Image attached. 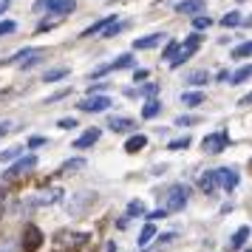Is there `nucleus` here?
Wrapping results in <instances>:
<instances>
[{
    "label": "nucleus",
    "mask_w": 252,
    "mask_h": 252,
    "mask_svg": "<svg viewBox=\"0 0 252 252\" xmlns=\"http://www.w3.org/2000/svg\"><path fill=\"white\" fill-rule=\"evenodd\" d=\"M88 244V232H74V229H60L54 232V250L57 252H77V247Z\"/></svg>",
    "instance_id": "1"
},
{
    "label": "nucleus",
    "mask_w": 252,
    "mask_h": 252,
    "mask_svg": "<svg viewBox=\"0 0 252 252\" xmlns=\"http://www.w3.org/2000/svg\"><path fill=\"white\" fill-rule=\"evenodd\" d=\"M34 9H37V12H43V9H46L48 17L60 20V17H65V14H71L74 9H77V0H37Z\"/></svg>",
    "instance_id": "2"
},
{
    "label": "nucleus",
    "mask_w": 252,
    "mask_h": 252,
    "mask_svg": "<svg viewBox=\"0 0 252 252\" xmlns=\"http://www.w3.org/2000/svg\"><path fill=\"white\" fill-rule=\"evenodd\" d=\"M187 198H190V190H187L184 184H176V187H170V190H167V195H164V204H161V210H164L167 216H170V213H179V210H184Z\"/></svg>",
    "instance_id": "3"
},
{
    "label": "nucleus",
    "mask_w": 252,
    "mask_h": 252,
    "mask_svg": "<svg viewBox=\"0 0 252 252\" xmlns=\"http://www.w3.org/2000/svg\"><path fill=\"white\" fill-rule=\"evenodd\" d=\"M111 96H105V94H91V96H85V99H80L77 102V111H82V114H99V111H108L111 108Z\"/></svg>",
    "instance_id": "4"
},
{
    "label": "nucleus",
    "mask_w": 252,
    "mask_h": 252,
    "mask_svg": "<svg viewBox=\"0 0 252 252\" xmlns=\"http://www.w3.org/2000/svg\"><path fill=\"white\" fill-rule=\"evenodd\" d=\"M232 142H229V133L227 130H216V133H207L204 142H201V148H204V153H221V150H227Z\"/></svg>",
    "instance_id": "5"
},
{
    "label": "nucleus",
    "mask_w": 252,
    "mask_h": 252,
    "mask_svg": "<svg viewBox=\"0 0 252 252\" xmlns=\"http://www.w3.org/2000/svg\"><path fill=\"white\" fill-rule=\"evenodd\" d=\"M34 164H37V156H34V153L14 159L12 167H6V170H3V182H9V179H17V176H23V173L34 170Z\"/></svg>",
    "instance_id": "6"
},
{
    "label": "nucleus",
    "mask_w": 252,
    "mask_h": 252,
    "mask_svg": "<svg viewBox=\"0 0 252 252\" xmlns=\"http://www.w3.org/2000/svg\"><path fill=\"white\" fill-rule=\"evenodd\" d=\"M40 247H43V232H40V227L29 224V227L23 229V250L26 252H37Z\"/></svg>",
    "instance_id": "7"
},
{
    "label": "nucleus",
    "mask_w": 252,
    "mask_h": 252,
    "mask_svg": "<svg viewBox=\"0 0 252 252\" xmlns=\"http://www.w3.org/2000/svg\"><path fill=\"white\" fill-rule=\"evenodd\" d=\"M99 139H102V130H99V127H88V130H82L80 136L71 142V145H74L77 150H88V148H94Z\"/></svg>",
    "instance_id": "8"
},
{
    "label": "nucleus",
    "mask_w": 252,
    "mask_h": 252,
    "mask_svg": "<svg viewBox=\"0 0 252 252\" xmlns=\"http://www.w3.org/2000/svg\"><path fill=\"white\" fill-rule=\"evenodd\" d=\"M218 187L221 190H227V193H232L235 187H238V170H232V167H218Z\"/></svg>",
    "instance_id": "9"
},
{
    "label": "nucleus",
    "mask_w": 252,
    "mask_h": 252,
    "mask_svg": "<svg viewBox=\"0 0 252 252\" xmlns=\"http://www.w3.org/2000/svg\"><path fill=\"white\" fill-rule=\"evenodd\" d=\"M60 198H63V190L54 187V190H43V193L32 195L26 204H29V207H48V204H54V201H60Z\"/></svg>",
    "instance_id": "10"
},
{
    "label": "nucleus",
    "mask_w": 252,
    "mask_h": 252,
    "mask_svg": "<svg viewBox=\"0 0 252 252\" xmlns=\"http://www.w3.org/2000/svg\"><path fill=\"white\" fill-rule=\"evenodd\" d=\"M108 127H111V130H116V133H133L136 122H133V119H127V116H111Z\"/></svg>",
    "instance_id": "11"
},
{
    "label": "nucleus",
    "mask_w": 252,
    "mask_h": 252,
    "mask_svg": "<svg viewBox=\"0 0 252 252\" xmlns=\"http://www.w3.org/2000/svg\"><path fill=\"white\" fill-rule=\"evenodd\" d=\"M119 17H114V14H108V17H102V20H96V23H91L85 32H82L80 37H94V34H102V29H108L111 23H116Z\"/></svg>",
    "instance_id": "12"
},
{
    "label": "nucleus",
    "mask_w": 252,
    "mask_h": 252,
    "mask_svg": "<svg viewBox=\"0 0 252 252\" xmlns=\"http://www.w3.org/2000/svg\"><path fill=\"white\" fill-rule=\"evenodd\" d=\"M201 9H204V0H182V3L176 6L179 14H193V17H198Z\"/></svg>",
    "instance_id": "13"
},
{
    "label": "nucleus",
    "mask_w": 252,
    "mask_h": 252,
    "mask_svg": "<svg viewBox=\"0 0 252 252\" xmlns=\"http://www.w3.org/2000/svg\"><path fill=\"white\" fill-rule=\"evenodd\" d=\"M145 145H148L145 133H130V139L125 142V153H139V150H145Z\"/></svg>",
    "instance_id": "14"
},
{
    "label": "nucleus",
    "mask_w": 252,
    "mask_h": 252,
    "mask_svg": "<svg viewBox=\"0 0 252 252\" xmlns=\"http://www.w3.org/2000/svg\"><path fill=\"white\" fill-rule=\"evenodd\" d=\"M198 187H201L204 193H213V190L218 187V173H216V170L201 173V179H198Z\"/></svg>",
    "instance_id": "15"
},
{
    "label": "nucleus",
    "mask_w": 252,
    "mask_h": 252,
    "mask_svg": "<svg viewBox=\"0 0 252 252\" xmlns=\"http://www.w3.org/2000/svg\"><path fill=\"white\" fill-rule=\"evenodd\" d=\"M161 40H164V34H148V37H139V40H133V48H136V51H142V48H153V46H159Z\"/></svg>",
    "instance_id": "16"
},
{
    "label": "nucleus",
    "mask_w": 252,
    "mask_h": 252,
    "mask_svg": "<svg viewBox=\"0 0 252 252\" xmlns=\"http://www.w3.org/2000/svg\"><path fill=\"white\" fill-rule=\"evenodd\" d=\"M227 80L232 82V85H244L247 80H252V63H250V65H241V68L235 71L232 77H227Z\"/></svg>",
    "instance_id": "17"
},
{
    "label": "nucleus",
    "mask_w": 252,
    "mask_h": 252,
    "mask_svg": "<svg viewBox=\"0 0 252 252\" xmlns=\"http://www.w3.org/2000/svg\"><path fill=\"white\" fill-rule=\"evenodd\" d=\"M247 238H250V227H238L235 235L229 238V250H241V247L247 244Z\"/></svg>",
    "instance_id": "18"
},
{
    "label": "nucleus",
    "mask_w": 252,
    "mask_h": 252,
    "mask_svg": "<svg viewBox=\"0 0 252 252\" xmlns=\"http://www.w3.org/2000/svg\"><path fill=\"white\" fill-rule=\"evenodd\" d=\"M179 99H182V105H187V108H195V105L204 102V94L201 91H184Z\"/></svg>",
    "instance_id": "19"
},
{
    "label": "nucleus",
    "mask_w": 252,
    "mask_h": 252,
    "mask_svg": "<svg viewBox=\"0 0 252 252\" xmlns=\"http://www.w3.org/2000/svg\"><path fill=\"white\" fill-rule=\"evenodd\" d=\"M159 111H161V102H159V99H148V102H145V108H142V119H153Z\"/></svg>",
    "instance_id": "20"
},
{
    "label": "nucleus",
    "mask_w": 252,
    "mask_h": 252,
    "mask_svg": "<svg viewBox=\"0 0 252 252\" xmlns=\"http://www.w3.org/2000/svg\"><path fill=\"white\" fill-rule=\"evenodd\" d=\"M176 51H182V43H179V40H170L167 48L161 51V60H164V63H173V60H176Z\"/></svg>",
    "instance_id": "21"
},
{
    "label": "nucleus",
    "mask_w": 252,
    "mask_h": 252,
    "mask_svg": "<svg viewBox=\"0 0 252 252\" xmlns=\"http://www.w3.org/2000/svg\"><path fill=\"white\" fill-rule=\"evenodd\" d=\"M156 238V227H153V224H145V227H142V232H139V247H145V244H150V241Z\"/></svg>",
    "instance_id": "22"
},
{
    "label": "nucleus",
    "mask_w": 252,
    "mask_h": 252,
    "mask_svg": "<svg viewBox=\"0 0 252 252\" xmlns=\"http://www.w3.org/2000/svg\"><path fill=\"white\" fill-rule=\"evenodd\" d=\"M235 60H244V57H252V40H247V43H241V46H235L232 51H229Z\"/></svg>",
    "instance_id": "23"
},
{
    "label": "nucleus",
    "mask_w": 252,
    "mask_h": 252,
    "mask_svg": "<svg viewBox=\"0 0 252 252\" xmlns=\"http://www.w3.org/2000/svg\"><path fill=\"white\" fill-rule=\"evenodd\" d=\"M210 82V74L207 71H193V74H187V85H207Z\"/></svg>",
    "instance_id": "24"
},
{
    "label": "nucleus",
    "mask_w": 252,
    "mask_h": 252,
    "mask_svg": "<svg viewBox=\"0 0 252 252\" xmlns=\"http://www.w3.org/2000/svg\"><path fill=\"white\" fill-rule=\"evenodd\" d=\"M145 210H148V207H145V201H142V198H133V201L127 204V218H133V216H145Z\"/></svg>",
    "instance_id": "25"
},
{
    "label": "nucleus",
    "mask_w": 252,
    "mask_h": 252,
    "mask_svg": "<svg viewBox=\"0 0 252 252\" xmlns=\"http://www.w3.org/2000/svg\"><path fill=\"white\" fill-rule=\"evenodd\" d=\"M198 46H201V34H190L182 43V48H184V51H190V54H195V51H198Z\"/></svg>",
    "instance_id": "26"
},
{
    "label": "nucleus",
    "mask_w": 252,
    "mask_h": 252,
    "mask_svg": "<svg viewBox=\"0 0 252 252\" xmlns=\"http://www.w3.org/2000/svg\"><path fill=\"white\" fill-rule=\"evenodd\" d=\"M68 77V68H54V71H48V74H43V82H60V80H65Z\"/></svg>",
    "instance_id": "27"
},
{
    "label": "nucleus",
    "mask_w": 252,
    "mask_h": 252,
    "mask_svg": "<svg viewBox=\"0 0 252 252\" xmlns=\"http://www.w3.org/2000/svg\"><path fill=\"white\" fill-rule=\"evenodd\" d=\"M111 68H133V54H119L111 63Z\"/></svg>",
    "instance_id": "28"
},
{
    "label": "nucleus",
    "mask_w": 252,
    "mask_h": 252,
    "mask_svg": "<svg viewBox=\"0 0 252 252\" xmlns=\"http://www.w3.org/2000/svg\"><path fill=\"white\" fill-rule=\"evenodd\" d=\"M213 26V17H204V14H198V17H193V29H195V34H201L204 29H210Z\"/></svg>",
    "instance_id": "29"
},
{
    "label": "nucleus",
    "mask_w": 252,
    "mask_h": 252,
    "mask_svg": "<svg viewBox=\"0 0 252 252\" xmlns=\"http://www.w3.org/2000/svg\"><path fill=\"white\" fill-rule=\"evenodd\" d=\"M34 54H37V48H20L17 54H12V57H9V63H26V60L34 57Z\"/></svg>",
    "instance_id": "30"
},
{
    "label": "nucleus",
    "mask_w": 252,
    "mask_h": 252,
    "mask_svg": "<svg viewBox=\"0 0 252 252\" xmlns=\"http://www.w3.org/2000/svg\"><path fill=\"white\" fill-rule=\"evenodd\" d=\"M238 23H241L238 12H227L224 17H221V26H224V29H232V26H238Z\"/></svg>",
    "instance_id": "31"
},
{
    "label": "nucleus",
    "mask_w": 252,
    "mask_h": 252,
    "mask_svg": "<svg viewBox=\"0 0 252 252\" xmlns=\"http://www.w3.org/2000/svg\"><path fill=\"white\" fill-rule=\"evenodd\" d=\"M125 26H127V20H116V23H111V26L102 32V37H116L122 29H125Z\"/></svg>",
    "instance_id": "32"
},
{
    "label": "nucleus",
    "mask_w": 252,
    "mask_h": 252,
    "mask_svg": "<svg viewBox=\"0 0 252 252\" xmlns=\"http://www.w3.org/2000/svg\"><path fill=\"white\" fill-rule=\"evenodd\" d=\"M190 142H193V139H190V136L173 139V142H167V150H184V148H190Z\"/></svg>",
    "instance_id": "33"
},
{
    "label": "nucleus",
    "mask_w": 252,
    "mask_h": 252,
    "mask_svg": "<svg viewBox=\"0 0 252 252\" xmlns=\"http://www.w3.org/2000/svg\"><path fill=\"white\" fill-rule=\"evenodd\" d=\"M198 122H201V119H198V116H179V119H176V125H182V127H193V125H198Z\"/></svg>",
    "instance_id": "34"
},
{
    "label": "nucleus",
    "mask_w": 252,
    "mask_h": 252,
    "mask_svg": "<svg viewBox=\"0 0 252 252\" xmlns=\"http://www.w3.org/2000/svg\"><path fill=\"white\" fill-rule=\"evenodd\" d=\"M108 71H114L111 68V63H105V65H99V68H94L91 74H88V80H99V77H105Z\"/></svg>",
    "instance_id": "35"
},
{
    "label": "nucleus",
    "mask_w": 252,
    "mask_h": 252,
    "mask_svg": "<svg viewBox=\"0 0 252 252\" xmlns=\"http://www.w3.org/2000/svg\"><path fill=\"white\" fill-rule=\"evenodd\" d=\"M12 159H20V148H9L0 153V161H12Z\"/></svg>",
    "instance_id": "36"
},
{
    "label": "nucleus",
    "mask_w": 252,
    "mask_h": 252,
    "mask_svg": "<svg viewBox=\"0 0 252 252\" xmlns=\"http://www.w3.org/2000/svg\"><path fill=\"white\" fill-rule=\"evenodd\" d=\"M14 29H17V23H14V20H0V37L12 34Z\"/></svg>",
    "instance_id": "37"
},
{
    "label": "nucleus",
    "mask_w": 252,
    "mask_h": 252,
    "mask_svg": "<svg viewBox=\"0 0 252 252\" xmlns=\"http://www.w3.org/2000/svg\"><path fill=\"white\" fill-rule=\"evenodd\" d=\"M57 127H60V130H74V127H77V119L65 116V119H60V122H57Z\"/></svg>",
    "instance_id": "38"
},
{
    "label": "nucleus",
    "mask_w": 252,
    "mask_h": 252,
    "mask_svg": "<svg viewBox=\"0 0 252 252\" xmlns=\"http://www.w3.org/2000/svg\"><path fill=\"white\" fill-rule=\"evenodd\" d=\"M46 142H48L46 136H32V139H29V142H26V145H29V150H37V148H43Z\"/></svg>",
    "instance_id": "39"
},
{
    "label": "nucleus",
    "mask_w": 252,
    "mask_h": 252,
    "mask_svg": "<svg viewBox=\"0 0 252 252\" xmlns=\"http://www.w3.org/2000/svg\"><path fill=\"white\" fill-rule=\"evenodd\" d=\"M82 164H85V161L77 156V159H68V161H65V167H63V170H80Z\"/></svg>",
    "instance_id": "40"
},
{
    "label": "nucleus",
    "mask_w": 252,
    "mask_h": 252,
    "mask_svg": "<svg viewBox=\"0 0 252 252\" xmlns=\"http://www.w3.org/2000/svg\"><path fill=\"white\" fill-rule=\"evenodd\" d=\"M156 91H159V88L150 82V85H145V88H142V96H145V99H153V94H156Z\"/></svg>",
    "instance_id": "41"
},
{
    "label": "nucleus",
    "mask_w": 252,
    "mask_h": 252,
    "mask_svg": "<svg viewBox=\"0 0 252 252\" xmlns=\"http://www.w3.org/2000/svg\"><path fill=\"white\" fill-rule=\"evenodd\" d=\"M148 77H150V71H148V68H136V74H133V80H136V82L148 80Z\"/></svg>",
    "instance_id": "42"
},
{
    "label": "nucleus",
    "mask_w": 252,
    "mask_h": 252,
    "mask_svg": "<svg viewBox=\"0 0 252 252\" xmlns=\"http://www.w3.org/2000/svg\"><path fill=\"white\" fill-rule=\"evenodd\" d=\"M9 130H12V122H6V119H3V122H0V139L6 136Z\"/></svg>",
    "instance_id": "43"
},
{
    "label": "nucleus",
    "mask_w": 252,
    "mask_h": 252,
    "mask_svg": "<svg viewBox=\"0 0 252 252\" xmlns=\"http://www.w3.org/2000/svg\"><path fill=\"white\" fill-rule=\"evenodd\" d=\"M63 96H68V91H57V94H54V96H48L46 102H60Z\"/></svg>",
    "instance_id": "44"
},
{
    "label": "nucleus",
    "mask_w": 252,
    "mask_h": 252,
    "mask_svg": "<svg viewBox=\"0 0 252 252\" xmlns=\"http://www.w3.org/2000/svg\"><path fill=\"white\" fill-rule=\"evenodd\" d=\"M167 241H176V232H167V235H161V238H159V247H161V244H167Z\"/></svg>",
    "instance_id": "45"
},
{
    "label": "nucleus",
    "mask_w": 252,
    "mask_h": 252,
    "mask_svg": "<svg viewBox=\"0 0 252 252\" xmlns=\"http://www.w3.org/2000/svg\"><path fill=\"white\" fill-rule=\"evenodd\" d=\"M127 221H130L127 216H125V218H116V227H119V229H125V227H127Z\"/></svg>",
    "instance_id": "46"
},
{
    "label": "nucleus",
    "mask_w": 252,
    "mask_h": 252,
    "mask_svg": "<svg viewBox=\"0 0 252 252\" xmlns=\"http://www.w3.org/2000/svg\"><path fill=\"white\" fill-rule=\"evenodd\" d=\"M105 252H116V244H114V241H108V244H105Z\"/></svg>",
    "instance_id": "47"
},
{
    "label": "nucleus",
    "mask_w": 252,
    "mask_h": 252,
    "mask_svg": "<svg viewBox=\"0 0 252 252\" xmlns=\"http://www.w3.org/2000/svg\"><path fill=\"white\" fill-rule=\"evenodd\" d=\"M9 3H12V0H0V14H3L6 9H9Z\"/></svg>",
    "instance_id": "48"
},
{
    "label": "nucleus",
    "mask_w": 252,
    "mask_h": 252,
    "mask_svg": "<svg viewBox=\"0 0 252 252\" xmlns=\"http://www.w3.org/2000/svg\"><path fill=\"white\" fill-rule=\"evenodd\" d=\"M241 105H252V91L247 94V96H244V99H241Z\"/></svg>",
    "instance_id": "49"
},
{
    "label": "nucleus",
    "mask_w": 252,
    "mask_h": 252,
    "mask_svg": "<svg viewBox=\"0 0 252 252\" xmlns=\"http://www.w3.org/2000/svg\"><path fill=\"white\" fill-rule=\"evenodd\" d=\"M247 26H252V17H247Z\"/></svg>",
    "instance_id": "50"
},
{
    "label": "nucleus",
    "mask_w": 252,
    "mask_h": 252,
    "mask_svg": "<svg viewBox=\"0 0 252 252\" xmlns=\"http://www.w3.org/2000/svg\"><path fill=\"white\" fill-rule=\"evenodd\" d=\"M244 252H252V250H244Z\"/></svg>",
    "instance_id": "51"
},
{
    "label": "nucleus",
    "mask_w": 252,
    "mask_h": 252,
    "mask_svg": "<svg viewBox=\"0 0 252 252\" xmlns=\"http://www.w3.org/2000/svg\"><path fill=\"white\" fill-rule=\"evenodd\" d=\"M250 167H252V161H250Z\"/></svg>",
    "instance_id": "52"
}]
</instances>
